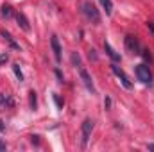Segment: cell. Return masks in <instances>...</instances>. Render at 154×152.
<instances>
[{"instance_id":"cell-1","label":"cell","mask_w":154,"mask_h":152,"mask_svg":"<svg viewBox=\"0 0 154 152\" xmlns=\"http://www.w3.org/2000/svg\"><path fill=\"white\" fill-rule=\"evenodd\" d=\"M82 11H84L86 18H88L91 23H100V13H99V9L95 7V4H93V2L86 0V2L82 4Z\"/></svg>"},{"instance_id":"cell-2","label":"cell","mask_w":154,"mask_h":152,"mask_svg":"<svg viewBox=\"0 0 154 152\" xmlns=\"http://www.w3.org/2000/svg\"><path fill=\"white\" fill-rule=\"evenodd\" d=\"M124 45H125V50L131 54V56H140L142 54V45H140V41L136 36H125L124 39Z\"/></svg>"},{"instance_id":"cell-3","label":"cell","mask_w":154,"mask_h":152,"mask_svg":"<svg viewBox=\"0 0 154 152\" xmlns=\"http://www.w3.org/2000/svg\"><path fill=\"white\" fill-rule=\"evenodd\" d=\"M134 74H136V77H138L140 82H143V84H152V72H151V68H149L147 65H138V66L134 68Z\"/></svg>"},{"instance_id":"cell-4","label":"cell","mask_w":154,"mask_h":152,"mask_svg":"<svg viewBox=\"0 0 154 152\" xmlns=\"http://www.w3.org/2000/svg\"><path fill=\"white\" fill-rule=\"evenodd\" d=\"M81 131H82V138H81V147L84 149V147L88 145V141H90V136H91V131H93V120L86 118V120L82 122V125H81Z\"/></svg>"},{"instance_id":"cell-5","label":"cell","mask_w":154,"mask_h":152,"mask_svg":"<svg viewBox=\"0 0 154 152\" xmlns=\"http://www.w3.org/2000/svg\"><path fill=\"white\" fill-rule=\"evenodd\" d=\"M79 75H81V81H82V84L86 86V90H88V91H91V93H95V86H93L91 75L88 74V70H86L82 65L79 66Z\"/></svg>"},{"instance_id":"cell-6","label":"cell","mask_w":154,"mask_h":152,"mask_svg":"<svg viewBox=\"0 0 154 152\" xmlns=\"http://www.w3.org/2000/svg\"><path fill=\"white\" fill-rule=\"evenodd\" d=\"M111 72L120 79V82H122V86H124L125 90H131V88H133V82L129 81V77L125 75V72H124L122 68H118L116 65H111Z\"/></svg>"},{"instance_id":"cell-7","label":"cell","mask_w":154,"mask_h":152,"mask_svg":"<svg viewBox=\"0 0 154 152\" xmlns=\"http://www.w3.org/2000/svg\"><path fill=\"white\" fill-rule=\"evenodd\" d=\"M50 47H52V52H54V57H56V61L57 63H61V45H59V39L57 36H52L50 38Z\"/></svg>"},{"instance_id":"cell-8","label":"cell","mask_w":154,"mask_h":152,"mask_svg":"<svg viewBox=\"0 0 154 152\" xmlns=\"http://www.w3.org/2000/svg\"><path fill=\"white\" fill-rule=\"evenodd\" d=\"M16 22H18V27H20L22 31L31 32V23H29V20H27V16H25L23 13H18V14H16Z\"/></svg>"},{"instance_id":"cell-9","label":"cell","mask_w":154,"mask_h":152,"mask_svg":"<svg viewBox=\"0 0 154 152\" xmlns=\"http://www.w3.org/2000/svg\"><path fill=\"white\" fill-rule=\"evenodd\" d=\"M104 50H106V54H108V56H109L115 63H118V61H120V54H116L115 50L111 48V45H109L108 41H104Z\"/></svg>"},{"instance_id":"cell-10","label":"cell","mask_w":154,"mask_h":152,"mask_svg":"<svg viewBox=\"0 0 154 152\" xmlns=\"http://www.w3.org/2000/svg\"><path fill=\"white\" fill-rule=\"evenodd\" d=\"M0 34H2V38L5 39V41H7V43H9V45H11V47H13L14 50H20V45H18V43H16V41L13 39V36H11V34H9L7 31H2Z\"/></svg>"},{"instance_id":"cell-11","label":"cell","mask_w":154,"mask_h":152,"mask_svg":"<svg viewBox=\"0 0 154 152\" xmlns=\"http://www.w3.org/2000/svg\"><path fill=\"white\" fill-rule=\"evenodd\" d=\"M2 16H4L5 20H9V18L13 16V7H11L9 4H4V5H2Z\"/></svg>"},{"instance_id":"cell-12","label":"cell","mask_w":154,"mask_h":152,"mask_svg":"<svg viewBox=\"0 0 154 152\" xmlns=\"http://www.w3.org/2000/svg\"><path fill=\"white\" fill-rule=\"evenodd\" d=\"M100 4H102V7L106 9V14H111V13H113V4H111V0H100Z\"/></svg>"},{"instance_id":"cell-13","label":"cell","mask_w":154,"mask_h":152,"mask_svg":"<svg viewBox=\"0 0 154 152\" xmlns=\"http://www.w3.org/2000/svg\"><path fill=\"white\" fill-rule=\"evenodd\" d=\"M13 72H14V75L18 77L20 82L23 81V74H22V70H20V65H13Z\"/></svg>"},{"instance_id":"cell-14","label":"cell","mask_w":154,"mask_h":152,"mask_svg":"<svg viewBox=\"0 0 154 152\" xmlns=\"http://www.w3.org/2000/svg\"><path fill=\"white\" fill-rule=\"evenodd\" d=\"M29 97H31V109H36V91H31Z\"/></svg>"},{"instance_id":"cell-15","label":"cell","mask_w":154,"mask_h":152,"mask_svg":"<svg viewBox=\"0 0 154 152\" xmlns=\"http://www.w3.org/2000/svg\"><path fill=\"white\" fill-rule=\"evenodd\" d=\"M72 63L75 65L77 68L81 66V57H79V54H77V52H74V54H72Z\"/></svg>"},{"instance_id":"cell-16","label":"cell","mask_w":154,"mask_h":152,"mask_svg":"<svg viewBox=\"0 0 154 152\" xmlns=\"http://www.w3.org/2000/svg\"><path fill=\"white\" fill-rule=\"evenodd\" d=\"M52 97H54V102H56V106H57L59 109H63V100L59 99V95H57V93H54Z\"/></svg>"},{"instance_id":"cell-17","label":"cell","mask_w":154,"mask_h":152,"mask_svg":"<svg viewBox=\"0 0 154 152\" xmlns=\"http://www.w3.org/2000/svg\"><path fill=\"white\" fill-rule=\"evenodd\" d=\"M9 61V56L7 54H0V65H4V63H7Z\"/></svg>"},{"instance_id":"cell-18","label":"cell","mask_w":154,"mask_h":152,"mask_svg":"<svg viewBox=\"0 0 154 152\" xmlns=\"http://www.w3.org/2000/svg\"><path fill=\"white\" fill-rule=\"evenodd\" d=\"M90 59H97V54H95V50H93V48L90 50Z\"/></svg>"},{"instance_id":"cell-19","label":"cell","mask_w":154,"mask_h":152,"mask_svg":"<svg viewBox=\"0 0 154 152\" xmlns=\"http://www.w3.org/2000/svg\"><path fill=\"white\" fill-rule=\"evenodd\" d=\"M56 77L59 79V82H63V75H61V72H59V70H56Z\"/></svg>"},{"instance_id":"cell-20","label":"cell","mask_w":154,"mask_h":152,"mask_svg":"<svg viewBox=\"0 0 154 152\" xmlns=\"http://www.w3.org/2000/svg\"><path fill=\"white\" fill-rule=\"evenodd\" d=\"M31 141H32V143H39L38 136H31Z\"/></svg>"},{"instance_id":"cell-21","label":"cell","mask_w":154,"mask_h":152,"mask_svg":"<svg viewBox=\"0 0 154 152\" xmlns=\"http://www.w3.org/2000/svg\"><path fill=\"white\" fill-rule=\"evenodd\" d=\"M147 27H149V31H152V32H154V23H152V22H149V23H147Z\"/></svg>"},{"instance_id":"cell-22","label":"cell","mask_w":154,"mask_h":152,"mask_svg":"<svg viewBox=\"0 0 154 152\" xmlns=\"http://www.w3.org/2000/svg\"><path fill=\"white\" fill-rule=\"evenodd\" d=\"M104 104H106V108H109V106H111V100H109V99H106V100H104Z\"/></svg>"},{"instance_id":"cell-23","label":"cell","mask_w":154,"mask_h":152,"mask_svg":"<svg viewBox=\"0 0 154 152\" xmlns=\"http://www.w3.org/2000/svg\"><path fill=\"white\" fill-rule=\"evenodd\" d=\"M0 150H5V143L4 141H0Z\"/></svg>"},{"instance_id":"cell-24","label":"cell","mask_w":154,"mask_h":152,"mask_svg":"<svg viewBox=\"0 0 154 152\" xmlns=\"http://www.w3.org/2000/svg\"><path fill=\"white\" fill-rule=\"evenodd\" d=\"M149 149H151V150H154V145H149Z\"/></svg>"}]
</instances>
